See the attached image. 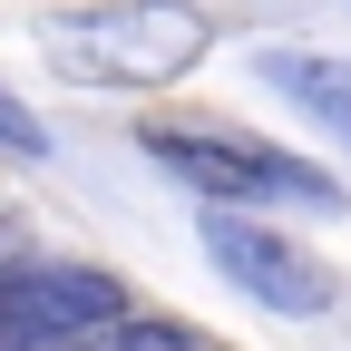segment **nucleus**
<instances>
[{"label": "nucleus", "mask_w": 351, "mask_h": 351, "mask_svg": "<svg viewBox=\"0 0 351 351\" xmlns=\"http://www.w3.org/2000/svg\"><path fill=\"white\" fill-rule=\"evenodd\" d=\"M0 351H29V341H20V332H0Z\"/></svg>", "instance_id": "8"}, {"label": "nucleus", "mask_w": 351, "mask_h": 351, "mask_svg": "<svg viewBox=\"0 0 351 351\" xmlns=\"http://www.w3.org/2000/svg\"><path fill=\"white\" fill-rule=\"evenodd\" d=\"M263 78H274L322 137L351 147V69H341V59H322V49H263Z\"/></svg>", "instance_id": "5"}, {"label": "nucleus", "mask_w": 351, "mask_h": 351, "mask_svg": "<svg viewBox=\"0 0 351 351\" xmlns=\"http://www.w3.org/2000/svg\"><path fill=\"white\" fill-rule=\"evenodd\" d=\"M127 313H137L127 283L98 263H0V332H20L29 351H78Z\"/></svg>", "instance_id": "3"}, {"label": "nucleus", "mask_w": 351, "mask_h": 351, "mask_svg": "<svg viewBox=\"0 0 351 351\" xmlns=\"http://www.w3.org/2000/svg\"><path fill=\"white\" fill-rule=\"evenodd\" d=\"M205 254H215V274H225L234 293H254L263 313H293V322H322L341 283H332V263L322 254H302L293 234L274 225H244V215H205Z\"/></svg>", "instance_id": "4"}, {"label": "nucleus", "mask_w": 351, "mask_h": 351, "mask_svg": "<svg viewBox=\"0 0 351 351\" xmlns=\"http://www.w3.org/2000/svg\"><path fill=\"white\" fill-rule=\"evenodd\" d=\"M78 351H225V341L195 332V322H166V313H127V322H108V332H88Z\"/></svg>", "instance_id": "6"}, {"label": "nucleus", "mask_w": 351, "mask_h": 351, "mask_svg": "<svg viewBox=\"0 0 351 351\" xmlns=\"http://www.w3.org/2000/svg\"><path fill=\"white\" fill-rule=\"evenodd\" d=\"M0 156H49V137H39V117L20 98H0Z\"/></svg>", "instance_id": "7"}, {"label": "nucleus", "mask_w": 351, "mask_h": 351, "mask_svg": "<svg viewBox=\"0 0 351 351\" xmlns=\"http://www.w3.org/2000/svg\"><path fill=\"white\" fill-rule=\"evenodd\" d=\"M205 10L186 0H98V10L49 20V49L88 78V88H166L176 69L205 59Z\"/></svg>", "instance_id": "2"}, {"label": "nucleus", "mask_w": 351, "mask_h": 351, "mask_svg": "<svg viewBox=\"0 0 351 351\" xmlns=\"http://www.w3.org/2000/svg\"><path fill=\"white\" fill-rule=\"evenodd\" d=\"M137 147L176 176V186H195L215 215H234V205H313V215H332L341 205V186L322 166L263 147V137H244V127H176V117H156Z\"/></svg>", "instance_id": "1"}]
</instances>
